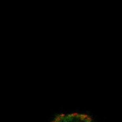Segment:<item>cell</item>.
I'll list each match as a JSON object with an SVG mask.
<instances>
[{
	"label": "cell",
	"instance_id": "1",
	"mask_svg": "<svg viewBox=\"0 0 122 122\" xmlns=\"http://www.w3.org/2000/svg\"><path fill=\"white\" fill-rule=\"evenodd\" d=\"M51 122H94V121L86 114L71 113L61 114L56 117Z\"/></svg>",
	"mask_w": 122,
	"mask_h": 122
}]
</instances>
